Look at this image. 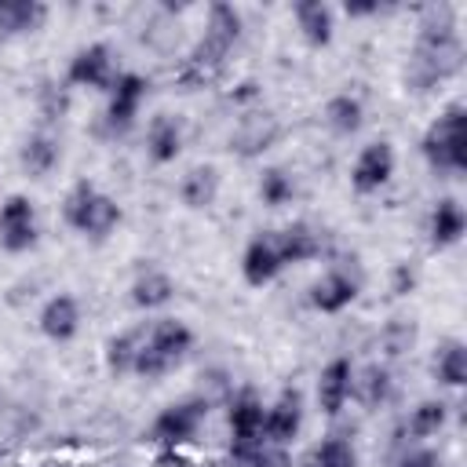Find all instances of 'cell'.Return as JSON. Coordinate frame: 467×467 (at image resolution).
Wrapping results in <instances>:
<instances>
[{
	"label": "cell",
	"mask_w": 467,
	"mask_h": 467,
	"mask_svg": "<svg viewBox=\"0 0 467 467\" xmlns=\"http://www.w3.org/2000/svg\"><path fill=\"white\" fill-rule=\"evenodd\" d=\"M394 467H441V456L434 449H427V445H416V449H405L394 460Z\"/></svg>",
	"instance_id": "d590c367"
},
{
	"label": "cell",
	"mask_w": 467,
	"mask_h": 467,
	"mask_svg": "<svg viewBox=\"0 0 467 467\" xmlns=\"http://www.w3.org/2000/svg\"><path fill=\"white\" fill-rule=\"evenodd\" d=\"M358 292H361V270L354 263H336L310 285V306L317 314H343L358 299Z\"/></svg>",
	"instance_id": "7c38bea8"
},
{
	"label": "cell",
	"mask_w": 467,
	"mask_h": 467,
	"mask_svg": "<svg viewBox=\"0 0 467 467\" xmlns=\"http://www.w3.org/2000/svg\"><path fill=\"white\" fill-rule=\"evenodd\" d=\"M62 219H66V226L77 230L80 237H88V241H106V237L120 226L124 212H120L117 197H109L106 190H99L91 179H77V182L66 190V197H62Z\"/></svg>",
	"instance_id": "5b68a950"
},
{
	"label": "cell",
	"mask_w": 467,
	"mask_h": 467,
	"mask_svg": "<svg viewBox=\"0 0 467 467\" xmlns=\"http://www.w3.org/2000/svg\"><path fill=\"white\" fill-rule=\"evenodd\" d=\"M285 270L281 248H277V234L274 230H259L244 252H241V277L248 288H266L270 281H277V274Z\"/></svg>",
	"instance_id": "5bb4252c"
},
{
	"label": "cell",
	"mask_w": 467,
	"mask_h": 467,
	"mask_svg": "<svg viewBox=\"0 0 467 467\" xmlns=\"http://www.w3.org/2000/svg\"><path fill=\"white\" fill-rule=\"evenodd\" d=\"M146 95H150V80L142 73H120L117 84H113V91H109V102H106V109L99 117L102 135H109V139L128 135L135 128L139 113H142Z\"/></svg>",
	"instance_id": "ba28073f"
},
{
	"label": "cell",
	"mask_w": 467,
	"mask_h": 467,
	"mask_svg": "<svg viewBox=\"0 0 467 467\" xmlns=\"http://www.w3.org/2000/svg\"><path fill=\"white\" fill-rule=\"evenodd\" d=\"M306 467H358V452H354V445H350L347 438L328 434V438H321V441L310 449Z\"/></svg>",
	"instance_id": "1f68e13d"
},
{
	"label": "cell",
	"mask_w": 467,
	"mask_h": 467,
	"mask_svg": "<svg viewBox=\"0 0 467 467\" xmlns=\"http://www.w3.org/2000/svg\"><path fill=\"white\" fill-rule=\"evenodd\" d=\"M186 142V124L179 113H157L146 124V157L153 164H171L182 153Z\"/></svg>",
	"instance_id": "d6986e66"
},
{
	"label": "cell",
	"mask_w": 467,
	"mask_h": 467,
	"mask_svg": "<svg viewBox=\"0 0 467 467\" xmlns=\"http://www.w3.org/2000/svg\"><path fill=\"white\" fill-rule=\"evenodd\" d=\"M255 193L266 208H285L296 201V175L285 168V164H270L259 171V182H255Z\"/></svg>",
	"instance_id": "4dcf8cb0"
},
{
	"label": "cell",
	"mask_w": 467,
	"mask_h": 467,
	"mask_svg": "<svg viewBox=\"0 0 467 467\" xmlns=\"http://www.w3.org/2000/svg\"><path fill=\"white\" fill-rule=\"evenodd\" d=\"M292 18H296L299 36L310 47H328L332 44V36H336V7L332 4H325V0H299V4H292Z\"/></svg>",
	"instance_id": "44dd1931"
},
{
	"label": "cell",
	"mask_w": 467,
	"mask_h": 467,
	"mask_svg": "<svg viewBox=\"0 0 467 467\" xmlns=\"http://www.w3.org/2000/svg\"><path fill=\"white\" fill-rule=\"evenodd\" d=\"M263 412H266V405L252 387H244L230 398L226 423H230V463L234 467H244L248 456L266 441L263 438Z\"/></svg>",
	"instance_id": "52a82bcc"
},
{
	"label": "cell",
	"mask_w": 467,
	"mask_h": 467,
	"mask_svg": "<svg viewBox=\"0 0 467 467\" xmlns=\"http://www.w3.org/2000/svg\"><path fill=\"white\" fill-rule=\"evenodd\" d=\"M449 423V405L441 401V398H423L412 412H409V420H405V434H409V441H427V438H434V434H441V427Z\"/></svg>",
	"instance_id": "f546056e"
},
{
	"label": "cell",
	"mask_w": 467,
	"mask_h": 467,
	"mask_svg": "<svg viewBox=\"0 0 467 467\" xmlns=\"http://www.w3.org/2000/svg\"><path fill=\"white\" fill-rule=\"evenodd\" d=\"M431 376H434V383L452 387V390L467 383V347H463V339L449 336V339H441L434 347V354H431Z\"/></svg>",
	"instance_id": "484cf974"
},
{
	"label": "cell",
	"mask_w": 467,
	"mask_h": 467,
	"mask_svg": "<svg viewBox=\"0 0 467 467\" xmlns=\"http://www.w3.org/2000/svg\"><path fill=\"white\" fill-rule=\"evenodd\" d=\"M40 223H36V204L26 193H7L0 201V248L7 255H22L36 244Z\"/></svg>",
	"instance_id": "8fae6325"
},
{
	"label": "cell",
	"mask_w": 467,
	"mask_h": 467,
	"mask_svg": "<svg viewBox=\"0 0 467 467\" xmlns=\"http://www.w3.org/2000/svg\"><path fill=\"white\" fill-rule=\"evenodd\" d=\"M350 390H354V361L339 354L317 372V409L325 416H339L350 401Z\"/></svg>",
	"instance_id": "e0dca14e"
},
{
	"label": "cell",
	"mask_w": 467,
	"mask_h": 467,
	"mask_svg": "<svg viewBox=\"0 0 467 467\" xmlns=\"http://www.w3.org/2000/svg\"><path fill=\"white\" fill-rule=\"evenodd\" d=\"M120 69H117V58H113V47L106 40H95V44H84L80 51H73L69 66H66V84L69 88H91V91H113Z\"/></svg>",
	"instance_id": "9c48e42d"
},
{
	"label": "cell",
	"mask_w": 467,
	"mask_h": 467,
	"mask_svg": "<svg viewBox=\"0 0 467 467\" xmlns=\"http://www.w3.org/2000/svg\"><path fill=\"white\" fill-rule=\"evenodd\" d=\"M0 460H4V449H0Z\"/></svg>",
	"instance_id": "f35d334b"
},
{
	"label": "cell",
	"mask_w": 467,
	"mask_h": 467,
	"mask_svg": "<svg viewBox=\"0 0 467 467\" xmlns=\"http://www.w3.org/2000/svg\"><path fill=\"white\" fill-rule=\"evenodd\" d=\"M241 29H244V18H241V11H237L234 4H208V11H204V29H201V36L193 40V47L186 51L182 66L175 69V80H179L186 91L212 84V80L223 73V66H226V58H230L234 44L241 40Z\"/></svg>",
	"instance_id": "7a4b0ae2"
},
{
	"label": "cell",
	"mask_w": 467,
	"mask_h": 467,
	"mask_svg": "<svg viewBox=\"0 0 467 467\" xmlns=\"http://www.w3.org/2000/svg\"><path fill=\"white\" fill-rule=\"evenodd\" d=\"M142 336H146V321L106 339L102 358H106V372H109V376H117V379H120V376H131L135 354H139V347H142Z\"/></svg>",
	"instance_id": "83f0119b"
},
{
	"label": "cell",
	"mask_w": 467,
	"mask_h": 467,
	"mask_svg": "<svg viewBox=\"0 0 467 467\" xmlns=\"http://www.w3.org/2000/svg\"><path fill=\"white\" fill-rule=\"evenodd\" d=\"M193 350V328L179 317H157L146 325L142 347L135 354V368L131 376L139 379H164L168 372H175L186 354Z\"/></svg>",
	"instance_id": "277c9868"
},
{
	"label": "cell",
	"mask_w": 467,
	"mask_h": 467,
	"mask_svg": "<svg viewBox=\"0 0 467 467\" xmlns=\"http://www.w3.org/2000/svg\"><path fill=\"white\" fill-rule=\"evenodd\" d=\"M394 164H398V157H394V146H390L387 139L365 142V146L358 150L354 164H350V186H354V193H361V197L379 193V190L390 182Z\"/></svg>",
	"instance_id": "4fadbf2b"
},
{
	"label": "cell",
	"mask_w": 467,
	"mask_h": 467,
	"mask_svg": "<svg viewBox=\"0 0 467 467\" xmlns=\"http://www.w3.org/2000/svg\"><path fill=\"white\" fill-rule=\"evenodd\" d=\"M412 339H416V328H412L409 321H401V317L387 321V325H383V332H379V347H383V354H387V358L405 354V350L412 347Z\"/></svg>",
	"instance_id": "836d02e7"
},
{
	"label": "cell",
	"mask_w": 467,
	"mask_h": 467,
	"mask_svg": "<svg viewBox=\"0 0 467 467\" xmlns=\"http://www.w3.org/2000/svg\"><path fill=\"white\" fill-rule=\"evenodd\" d=\"M303 427V390L285 387L263 412V438L270 445H292Z\"/></svg>",
	"instance_id": "9a60e30c"
},
{
	"label": "cell",
	"mask_w": 467,
	"mask_h": 467,
	"mask_svg": "<svg viewBox=\"0 0 467 467\" xmlns=\"http://www.w3.org/2000/svg\"><path fill=\"white\" fill-rule=\"evenodd\" d=\"M394 394V379L387 365H365L361 372L354 368V390L350 398H358L365 409H383Z\"/></svg>",
	"instance_id": "f1b7e54d"
},
{
	"label": "cell",
	"mask_w": 467,
	"mask_h": 467,
	"mask_svg": "<svg viewBox=\"0 0 467 467\" xmlns=\"http://www.w3.org/2000/svg\"><path fill=\"white\" fill-rule=\"evenodd\" d=\"M219 190H223V175L215 164H193L182 171L179 179V204L190 208V212H208L215 201H219Z\"/></svg>",
	"instance_id": "ffe728a7"
},
{
	"label": "cell",
	"mask_w": 467,
	"mask_h": 467,
	"mask_svg": "<svg viewBox=\"0 0 467 467\" xmlns=\"http://www.w3.org/2000/svg\"><path fill=\"white\" fill-rule=\"evenodd\" d=\"M244 467H292V452H288V445H270V441H263V445L248 456Z\"/></svg>",
	"instance_id": "e575fe53"
},
{
	"label": "cell",
	"mask_w": 467,
	"mask_h": 467,
	"mask_svg": "<svg viewBox=\"0 0 467 467\" xmlns=\"http://www.w3.org/2000/svg\"><path fill=\"white\" fill-rule=\"evenodd\" d=\"M58 157H62V146L58 139L47 131V128H36L22 139V150H18V164L29 179H44L58 168Z\"/></svg>",
	"instance_id": "603a6c76"
},
{
	"label": "cell",
	"mask_w": 467,
	"mask_h": 467,
	"mask_svg": "<svg viewBox=\"0 0 467 467\" xmlns=\"http://www.w3.org/2000/svg\"><path fill=\"white\" fill-rule=\"evenodd\" d=\"M274 234H277V248H281L285 266L314 263V259H321V252H325L321 230H317L314 223H306V219H292L288 226H281V230H274Z\"/></svg>",
	"instance_id": "ac0fdd59"
},
{
	"label": "cell",
	"mask_w": 467,
	"mask_h": 467,
	"mask_svg": "<svg viewBox=\"0 0 467 467\" xmlns=\"http://www.w3.org/2000/svg\"><path fill=\"white\" fill-rule=\"evenodd\" d=\"M285 135V124L277 113L270 109H248L237 117L234 131H230V153L241 157V161H255L263 157L266 150H274Z\"/></svg>",
	"instance_id": "30bf717a"
},
{
	"label": "cell",
	"mask_w": 467,
	"mask_h": 467,
	"mask_svg": "<svg viewBox=\"0 0 467 467\" xmlns=\"http://www.w3.org/2000/svg\"><path fill=\"white\" fill-rule=\"evenodd\" d=\"M208 412H212V401H208L204 394L179 398V401L164 405V409L153 416V423H150V431H146L142 438H146V441H153V445H161V449L190 445V441L197 438V431L204 427Z\"/></svg>",
	"instance_id": "8992f818"
},
{
	"label": "cell",
	"mask_w": 467,
	"mask_h": 467,
	"mask_svg": "<svg viewBox=\"0 0 467 467\" xmlns=\"http://www.w3.org/2000/svg\"><path fill=\"white\" fill-rule=\"evenodd\" d=\"M44 22H47L44 0H0V44L36 33Z\"/></svg>",
	"instance_id": "d4e9b609"
},
{
	"label": "cell",
	"mask_w": 467,
	"mask_h": 467,
	"mask_svg": "<svg viewBox=\"0 0 467 467\" xmlns=\"http://www.w3.org/2000/svg\"><path fill=\"white\" fill-rule=\"evenodd\" d=\"M40 467H69V463H66V460H44Z\"/></svg>",
	"instance_id": "74e56055"
},
{
	"label": "cell",
	"mask_w": 467,
	"mask_h": 467,
	"mask_svg": "<svg viewBox=\"0 0 467 467\" xmlns=\"http://www.w3.org/2000/svg\"><path fill=\"white\" fill-rule=\"evenodd\" d=\"M325 124H328V131L339 135V139L358 135L361 124H365V102H361L354 91L332 95V99L325 102Z\"/></svg>",
	"instance_id": "4316f807"
},
{
	"label": "cell",
	"mask_w": 467,
	"mask_h": 467,
	"mask_svg": "<svg viewBox=\"0 0 467 467\" xmlns=\"http://www.w3.org/2000/svg\"><path fill=\"white\" fill-rule=\"evenodd\" d=\"M412 288H416V270L409 263H398L394 274H390V292L394 296H409Z\"/></svg>",
	"instance_id": "8d00e7d4"
},
{
	"label": "cell",
	"mask_w": 467,
	"mask_h": 467,
	"mask_svg": "<svg viewBox=\"0 0 467 467\" xmlns=\"http://www.w3.org/2000/svg\"><path fill=\"white\" fill-rule=\"evenodd\" d=\"M36 328H40V336L51 339V343H73L77 332H80V303H77V296L55 292V296L40 306Z\"/></svg>",
	"instance_id": "2e32d148"
},
{
	"label": "cell",
	"mask_w": 467,
	"mask_h": 467,
	"mask_svg": "<svg viewBox=\"0 0 467 467\" xmlns=\"http://www.w3.org/2000/svg\"><path fill=\"white\" fill-rule=\"evenodd\" d=\"M420 153L438 175L467 171V106L452 99L420 135Z\"/></svg>",
	"instance_id": "3957f363"
},
{
	"label": "cell",
	"mask_w": 467,
	"mask_h": 467,
	"mask_svg": "<svg viewBox=\"0 0 467 467\" xmlns=\"http://www.w3.org/2000/svg\"><path fill=\"white\" fill-rule=\"evenodd\" d=\"M463 230H467L463 204H460L456 197H438L434 208H431V219H427L431 248H434V252H445V248L460 244V241H463Z\"/></svg>",
	"instance_id": "7402d4cb"
},
{
	"label": "cell",
	"mask_w": 467,
	"mask_h": 467,
	"mask_svg": "<svg viewBox=\"0 0 467 467\" xmlns=\"http://www.w3.org/2000/svg\"><path fill=\"white\" fill-rule=\"evenodd\" d=\"M128 299H131L135 310H146V314L161 310V306H168L175 299V281L161 266H146V270L135 274V281L128 288Z\"/></svg>",
	"instance_id": "cb8c5ba5"
},
{
	"label": "cell",
	"mask_w": 467,
	"mask_h": 467,
	"mask_svg": "<svg viewBox=\"0 0 467 467\" xmlns=\"http://www.w3.org/2000/svg\"><path fill=\"white\" fill-rule=\"evenodd\" d=\"M36 109H40V117H44V124H58V120H66V113H69V84L66 80H40V88H36Z\"/></svg>",
	"instance_id": "d6a6232c"
},
{
	"label": "cell",
	"mask_w": 467,
	"mask_h": 467,
	"mask_svg": "<svg viewBox=\"0 0 467 467\" xmlns=\"http://www.w3.org/2000/svg\"><path fill=\"white\" fill-rule=\"evenodd\" d=\"M463 36H460V15L449 4L427 7L416 22V40L405 66V88L416 95H427L452 80L463 69Z\"/></svg>",
	"instance_id": "6da1fadb"
}]
</instances>
